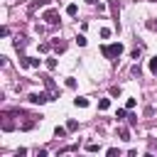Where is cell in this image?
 I'll return each instance as SVG.
<instances>
[{
	"label": "cell",
	"instance_id": "e0dca14e",
	"mask_svg": "<svg viewBox=\"0 0 157 157\" xmlns=\"http://www.w3.org/2000/svg\"><path fill=\"white\" fill-rule=\"evenodd\" d=\"M66 128L74 132V130H78V123H76V120H69V123H66Z\"/></svg>",
	"mask_w": 157,
	"mask_h": 157
},
{
	"label": "cell",
	"instance_id": "d6986e66",
	"mask_svg": "<svg viewBox=\"0 0 157 157\" xmlns=\"http://www.w3.org/2000/svg\"><path fill=\"white\" fill-rule=\"evenodd\" d=\"M76 44H78V47H86V37L78 34V37H76Z\"/></svg>",
	"mask_w": 157,
	"mask_h": 157
},
{
	"label": "cell",
	"instance_id": "ffe728a7",
	"mask_svg": "<svg viewBox=\"0 0 157 157\" xmlns=\"http://www.w3.org/2000/svg\"><path fill=\"white\" fill-rule=\"evenodd\" d=\"M101 37H103V39H108V37H110V29H108V27H103V29H101Z\"/></svg>",
	"mask_w": 157,
	"mask_h": 157
},
{
	"label": "cell",
	"instance_id": "9c48e42d",
	"mask_svg": "<svg viewBox=\"0 0 157 157\" xmlns=\"http://www.w3.org/2000/svg\"><path fill=\"white\" fill-rule=\"evenodd\" d=\"M74 105H76V108H86V105H88V98H76Z\"/></svg>",
	"mask_w": 157,
	"mask_h": 157
},
{
	"label": "cell",
	"instance_id": "603a6c76",
	"mask_svg": "<svg viewBox=\"0 0 157 157\" xmlns=\"http://www.w3.org/2000/svg\"><path fill=\"white\" fill-rule=\"evenodd\" d=\"M125 108L130 110V108H135V98H128V103H125Z\"/></svg>",
	"mask_w": 157,
	"mask_h": 157
},
{
	"label": "cell",
	"instance_id": "9a60e30c",
	"mask_svg": "<svg viewBox=\"0 0 157 157\" xmlns=\"http://www.w3.org/2000/svg\"><path fill=\"white\" fill-rule=\"evenodd\" d=\"M66 12H69V15H71V17H74V15H76V12H78V7H76V5H74V2H71V5H69V7H66Z\"/></svg>",
	"mask_w": 157,
	"mask_h": 157
},
{
	"label": "cell",
	"instance_id": "52a82bcc",
	"mask_svg": "<svg viewBox=\"0 0 157 157\" xmlns=\"http://www.w3.org/2000/svg\"><path fill=\"white\" fill-rule=\"evenodd\" d=\"M118 137L120 140H130V130L128 128H118Z\"/></svg>",
	"mask_w": 157,
	"mask_h": 157
},
{
	"label": "cell",
	"instance_id": "7c38bea8",
	"mask_svg": "<svg viewBox=\"0 0 157 157\" xmlns=\"http://www.w3.org/2000/svg\"><path fill=\"white\" fill-rule=\"evenodd\" d=\"M47 69H52V71L56 69V59H54V56H49V59H47Z\"/></svg>",
	"mask_w": 157,
	"mask_h": 157
},
{
	"label": "cell",
	"instance_id": "6da1fadb",
	"mask_svg": "<svg viewBox=\"0 0 157 157\" xmlns=\"http://www.w3.org/2000/svg\"><path fill=\"white\" fill-rule=\"evenodd\" d=\"M101 54H103L105 59H118V56L123 54V44H120V42H115V44H103V47H101Z\"/></svg>",
	"mask_w": 157,
	"mask_h": 157
},
{
	"label": "cell",
	"instance_id": "30bf717a",
	"mask_svg": "<svg viewBox=\"0 0 157 157\" xmlns=\"http://www.w3.org/2000/svg\"><path fill=\"white\" fill-rule=\"evenodd\" d=\"M98 108H101V110H108V108H110V101H108V98H101V101H98Z\"/></svg>",
	"mask_w": 157,
	"mask_h": 157
},
{
	"label": "cell",
	"instance_id": "3957f363",
	"mask_svg": "<svg viewBox=\"0 0 157 157\" xmlns=\"http://www.w3.org/2000/svg\"><path fill=\"white\" fill-rule=\"evenodd\" d=\"M42 20H44L47 25H56V22H59V12L49 7V10H44V15H42Z\"/></svg>",
	"mask_w": 157,
	"mask_h": 157
},
{
	"label": "cell",
	"instance_id": "cb8c5ba5",
	"mask_svg": "<svg viewBox=\"0 0 157 157\" xmlns=\"http://www.w3.org/2000/svg\"><path fill=\"white\" fill-rule=\"evenodd\" d=\"M86 2H88V5H98V0H86Z\"/></svg>",
	"mask_w": 157,
	"mask_h": 157
},
{
	"label": "cell",
	"instance_id": "44dd1931",
	"mask_svg": "<svg viewBox=\"0 0 157 157\" xmlns=\"http://www.w3.org/2000/svg\"><path fill=\"white\" fill-rule=\"evenodd\" d=\"M66 86H69V88H76V78L69 76V78H66Z\"/></svg>",
	"mask_w": 157,
	"mask_h": 157
},
{
	"label": "cell",
	"instance_id": "4fadbf2b",
	"mask_svg": "<svg viewBox=\"0 0 157 157\" xmlns=\"http://www.w3.org/2000/svg\"><path fill=\"white\" fill-rule=\"evenodd\" d=\"M86 150H88V152H98L101 147H98V142H88V145H86Z\"/></svg>",
	"mask_w": 157,
	"mask_h": 157
},
{
	"label": "cell",
	"instance_id": "8992f818",
	"mask_svg": "<svg viewBox=\"0 0 157 157\" xmlns=\"http://www.w3.org/2000/svg\"><path fill=\"white\" fill-rule=\"evenodd\" d=\"M12 128H15L12 115H10V113H5V115H2V130H12Z\"/></svg>",
	"mask_w": 157,
	"mask_h": 157
},
{
	"label": "cell",
	"instance_id": "d4e9b609",
	"mask_svg": "<svg viewBox=\"0 0 157 157\" xmlns=\"http://www.w3.org/2000/svg\"><path fill=\"white\" fill-rule=\"evenodd\" d=\"M150 29H157V22H150Z\"/></svg>",
	"mask_w": 157,
	"mask_h": 157
},
{
	"label": "cell",
	"instance_id": "7a4b0ae2",
	"mask_svg": "<svg viewBox=\"0 0 157 157\" xmlns=\"http://www.w3.org/2000/svg\"><path fill=\"white\" fill-rule=\"evenodd\" d=\"M27 98H29V103H32V105H42V103L52 101V93H44V91H39V93H29Z\"/></svg>",
	"mask_w": 157,
	"mask_h": 157
},
{
	"label": "cell",
	"instance_id": "2e32d148",
	"mask_svg": "<svg viewBox=\"0 0 157 157\" xmlns=\"http://www.w3.org/2000/svg\"><path fill=\"white\" fill-rule=\"evenodd\" d=\"M125 115H128V108H120V110H118V113H115V118H118V120H123V118H125Z\"/></svg>",
	"mask_w": 157,
	"mask_h": 157
},
{
	"label": "cell",
	"instance_id": "8fae6325",
	"mask_svg": "<svg viewBox=\"0 0 157 157\" xmlns=\"http://www.w3.org/2000/svg\"><path fill=\"white\" fill-rule=\"evenodd\" d=\"M27 64H29L32 69H37V66H39L42 61H39V59H34V56H27Z\"/></svg>",
	"mask_w": 157,
	"mask_h": 157
},
{
	"label": "cell",
	"instance_id": "5bb4252c",
	"mask_svg": "<svg viewBox=\"0 0 157 157\" xmlns=\"http://www.w3.org/2000/svg\"><path fill=\"white\" fill-rule=\"evenodd\" d=\"M150 71H152V74H157V56H152V59H150Z\"/></svg>",
	"mask_w": 157,
	"mask_h": 157
},
{
	"label": "cell",
	"instance_id": "5b68a950",
	"mask_svg": "<svg viewBox=\"0 0 157 157\" xmlns=\"http://www.w3.org/2000/svg\"><path fill=\"white\" fill-rule=\"evenodd\" d=\"M42 81H44V86H47V88H49V93H52V98H56V86H54V81H52V78H49V76H44V78H42Z\"/></svg>",
	"mask_w": 157,
	"mask_h": 157
},
{
	"label": "cell",
	"instance_id": "ac0fdd59",
	"mask_svg": "<svg viewBox=\"0 0 157 157\" xmlns=\"http://www.w3.org/2000/svg\"><path fill=\"white\" fill-rule=\"evenodd\" d=\"M66 130H69V128H56V130H54V135H56V137H64V135H66Z\"/></svg>",
	"mask_w": 157,
	"mask_h": 157
},
{
	"label": "cell",
	"instance_id": "7402d4cb",
	"mask_svg": "<svg viewBox=\"0 0 157 157\" xmlns=\"http://www.w3.org/2000/svg\"><path fill=\"white\" fill-rule=\"evenodd\" d=\"M49 47H52V44H47V42H42V44H39V52H49Z\"/></svg>",
	"mask_w": 157,
	"mask_h": 157
},
{
	"label": "cell",
	"instance_id": "ba28073f",
	"mask_svg": "<svg viewBox=\"0 0 157 157\" xmlns=\"http://www.w3.org/2000/svg\"><path fill=\"white\" fill-rule=\"evenodd\" d=\"M52 47H54L56 52H64V49H66V44H64V42H59V39H52Z\"/></svg>",
	"mask_w": 157,
	"mask_h": 157
},
{
	"label": "cell",
	"instance_id": "277c9868",
	"mask_svg": "<svg viewBox=\"0 0 157 157\" xmlns=\"http://www.w3.org/2000/svg\"><path fill=\"white\" fill-rule=\"evenodd\" d=\"M108 5H110V12H113V20L118 22V15H120V2H118V0H108Z\"/></svg>",
	"mask_w": 157,
	"mask_h": 157
}]
</instances>
